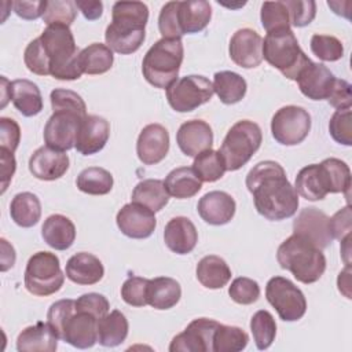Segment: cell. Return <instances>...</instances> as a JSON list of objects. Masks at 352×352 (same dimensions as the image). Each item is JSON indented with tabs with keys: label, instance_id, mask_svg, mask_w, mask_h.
<instances>
[{
	"label": "cell",
	"instance_id": "30bf717a",
	"mask_svg": "<svg viewBox=\"0 0 352 352\" xmlns=\"http://www.w3.org/2000/svg\"><path fill=\"white\" fill-rule=\"evenodd\" d=\"M267 301L285 322H296L305 315L307 300L304 293L287 278L274 276L265 286Z\"/></svg>",
	"mask_w": 352,
	"mask_h": 352
},
{
	"label": "cell",
	"instance_id": "e7e4bbea",
	"mask_svg": "<svg viewBox=\"0 0 352 352\" xmlns=\"http://www.w3.org/2000/svg\"><path fill=\"white\" fill-rule=\"evenodd\" d=\"M1 242V271H7L8 268H11L15 263V250L14 248L4 239H0Z\"/></svg>",
	"mask_w": 352,
	"mask_h": 352
},
{
	"label": "cell",
	"instance_id": "681fc988",
	"mask_svg": "<svg viewBox=\"0 0 352 352\" xmlns=\"http://www.w3.org/2000/svg\"><path fill=\"white\" fill-rule=\"evenodd\" d=\"M351 107L340 109L331 116L329 122V132L331 138L344 146L352 144V125H351Z\"/></svg>",
	"mask_w": 352,
	"mask_h": 352
},
{
	"label": "cell",
	"instance_id": "6da1fadb",
	"mask_svg": "<svg viewBox=\"0 0 352 352\" xmlns=\"http://www.w3.org/2000/svg\"><path fill=\"white\" fill-rule=\"evenodd\" d=\"M245 183L253 195L256 210L267 220L279 221L296 214L298 194L280 164L271 160L256 164L246 175Z\"/></svg>",
	"mask_w": 352,
	"mask_h": 352
},
{
	"label": "cell",
	"instance_id": "11a10c76",
	"mask_svg": "<svg viewBox=\"0 0 352 352\" xmlns=\"http://www.w3.org/2000/svg\"><path fill=\"white\" fill-rule=\"evenodd\" d=\"M50 99H51L52 110L65 109V110H72V111H77L82 116H87L85 102L77 92H74L72 89L56 88L51 92Z\"/></svg>",
	"mask_w": 352,
	"mask_h": 352
},
{
	"label": "cell",
	"instance_id": "60d3db41",
	"mask_svg": "<svg viewBox=\"0 0 352 352\" xmlns=\"http://www.w3.org/2000/svg\"><path fill=\"white\" fill-rule=\"evenodd\" d=\"M249 336L245 330L236 326L220 324L216 327L212 340L213 352H239L246 348Z\"/></svg>",
	"mask_w": 352,
	"mask_h": 352
},
{
	"label": "cell",
	"instance_id": "74e56055",
	"mask_svg": "<svg viewBox=\"0 0 352 352\" xmlns=\"http://www.w3.org/2000/svg\"><path fill=\"white\" fill-rule=\"evenodd\" d=\"M294 190L308 201H320L329 194L324 187L319 164H311L300 169L296 176Z\"/></svg>",
	"mask_w": 352,
	"mask_h": 352
},
{
	"label": "cell",
	"instance_id": "8992f818",
	"mask_svg": "<svg viewBox=\"0 0 352 352\" xmlns=\"http://www.w3.org/2000/svg\"><path fill=\"white\" fill-rule=\"evenodd\" d=\"M263 58L289 80H297L300 72L311 62L292 29L268 32L263 40Z\"/></svg>",
	"mask_w": 352,
	"mask_h": 352
},
{
	"label": "cell",
	"instance_id": "9c48e42d",
	"mask_svg": "<svg viewBox=\"0 0 352 352\" xmlns=\"http://www.w3.org/2000/svg\"><path fill=\"white\" fill-rule=\"evenodd\" d=\"M213 94V84L209 78L199 74L182 77L166 88L168 103L179 113H188L208 103Z\"/></svg>",
	"mask_w": 352,
	"mask_h": 352
},
{
	"label": "cell",
	"instance_id": "03108f58",
	"mask_svg": "<svg viewBox=\"0 0 352 352\" xmlns=\"http://www.w3.org/2000/svg\"><path fill=\"white\" fill-rule=\"evenodd\" d=\"M337 285H338V290L346 297L351 298V265H345V268L338 274V279H337Z\"/></svg>",
	"mask_w": 352,
	"mask_h": 352
},
{
	"label": "cell",
	"instance_id": "94428289",
	"mask_svg": "<svg viewBox=\"0 0 352 352\" xmlns=\"http://www.w3.org/2000/svg\"><path fill=\"white\" fill-rule=\"evenodd\" d=\"M12 8L18 16L22 19H37L44 15L47 8V0L38 1H14Z\"/></svg>",
	"mask_w": 352,
	"mask_h": 352
},
{
	"label": "cell",
	"instance_id": "5b68a950",
	"mask_svg": "<svg viewBox=\"0 0 352 352\" xmlns=\"http://www.w3.org/2000/svg\"><path fill=\"white\" fill-rule=\"evenodd\" d=\"M183 56L184 48L180 38L158 40L143 58V77L155 88L170 87L177 80Z\"/></svg>",
	"mask_w": 352,
	"mask_h": 352
},
{
	"label": "cell",
	"instance_id": "bcb514c9",
	"mask_svg": "<svg viewBox=\"0 0 352 352\" xmlns=\"http://www.w3.org/2000/svg\"><path fill=\"white\" fill-rule=\"evenodd\" d=\"M309 45L312 54L324 62H336L344 55L342 43L334 36L314 34Z\"/></svg>",
	"mask_w": 352,
	"mask_h": 352
},
{
	"label": "cell",
	"instance_id": "e0dca14e",
	"mask_svg": "<svg viewBox=\"0 0 352 352\" xmlns=\"http://www.w3.org/2000/svg\"><path fill=\"white\" fill-rule=\"evenodd\" d=\"M78 349H87L98 342V318L85 311H77L66 320L62 338Z\"/></svg>",
	"mask_w": 352,
	"mask_h": 352
},
{
	"label": "cell",
	"instance_id": "ffe728a7",
	"mask_svg": "<svg viewBox=\"0 0 352 352\" xmlns=\"http://www.w3.org/2000/svg\"><path fill=\"white\" fill-rule=\"evenodd\" d=\"M110 136V124L106 118L91 114L87 116L78 128L74 148L82 155L99 153Z\"/></svg>",
	"mask_w": 352,
	"mask_h": 352
},
{
	"label": "cell",
	"instance_id": "484cf974",
	"mask_svg": "<svg viewBox=\"0 0 352 352\" xmlns=\"http://www.w3.org/2000/svg\"><path fill=\"white\" fill-rule=\"evenodd\" d=\"M58 340V336L48 323L37 322L19 333L16 338V349L19 352H55Z\"/></svg>",
	"mask_w": 352,
	"mask_h": 352
},
{
	"label": "cell",
	"instance_id": "7402d4cb",
	"mask_svg": "<svg viewBox=\"0 0 352 352\" xmlns=\"http://www.w3.org/2000/svg\"><path fill=\"white\" fill-rule=\"evenodd\" d=\"M69 157L65 151L54 150L48 146L38 147L29 160L30 173L40 180H56L69 169Z\"/></svg>",
	"mask_w": 352,
	"mask_h": 352
},
{
	"label": "cell",
	"instance_id": "ba28073f",
	"mask_svg": "<svg viewBox=\"0 0 352 352\" xmlns=\"http://www.w3.org/2000/svg\"><path fill=\"white\" fill-rule=\"evenodd\" d=\"M23 282L26 290L38 297H47L60 290L65 274L60 270L58 256L51 252L34 253L28 260Z\"/></svg>",
	"mask_w": 352,
	"mask_h": 352
},
{
	"label": "cell",
	"instance_id": "603a6c76",
	"mask_svg": "<svg viewBox=\"0 0 352 352\" xmlns=\"http://www.w3.org/2000/svg\"><path fill=\"white\" fill-rule=\"evenodd\" d=\"M235 201L226 191H209L197 205L201 219L212 226H223L231 221L235 214Z\"/></svg>",
	"mask_w": 352,
	"mask_h": 352
},
{
	"label": "cell",
	"instance_id": "f35d334b",
	"mask_svg": "<svg viewBox=\"0 0 352 352\" xmlns=\"http://www.w3.org/2000/svg\"><path fill=\"white\" fill-rule=\"evenodd\" d=\"M327 192H346L351 187L349 166L338 158H326L319 164Z\"/></svg>",
	"mask_w": 352,
	"mask_h": 352
},
{
	"label": "cell",
	"instance_id": "9f6ffc18",
	"mask_svg": "<svg viewBox=\"0 0 352 352\" xmlns=\"http://www.w3.org/2000/svg\"><path fill=\"white\" fill-rule=\"evenodd\" d=\"M110 304L103 294L99 293H85L76 300V309L85 311L100 319L109 312Z\"/></svg>",
	"mask_w": 352,
	"mask_h": 352
},
{
	"label": "cell",
	"instance_id": "7bdbcfd3",
	"mask_svg": "<svg viewBox=\"0 0 352 352\" xmlns=\"http://www.w3.org/2000/svg\"><path fill=\"white\" fill-rule=\"evenodd\" d=\"M250 330L256 346L260 351L268 349L276 336V323L274 316L265 309L257 311L250 319Z\"/></svg>",
	"mask_w": 352,
	"mask_h": 352
},
{
	"label": "cell",
	"instance_id": "d590c367",
	"mask_svg": "<svg viewBox=\"0 0 352 352\" xmlns=\"http://www.w3.org/2000/svg\"><path fill=\"white\" fill-rule=\"evenodd\" d=\"M169 201L165 184L160 179H146L139 182L132 191V202L140 204L150 210L160 212Z\"/></svg>",
	"mask_w": 352,
	"mask_h": 352
},
{
	"label": "cell",
	"instance_id": "4316f807",
	"mask_svg": "<svg viewBox=\"0 0 352 352\" xmlns=\"http://www.w3.org/2000/svg\"><path fill=\"white\" fill-rule=\"evenodd\" d=\"M44 242L55 250L69 249L76 239V227L73 221L63 214H51L41 227Z\"/></svg>",
	"mask_w": 352,
	"mask_h": 352
},
{
	"label": "cell",
	"instance_id": "be15d7a7",
	"mask_svg": "<svg viewBox=\"0 0 352 352\" xmlns=\"http://www.w3.org/2000/svg\"><path fill=\"white\" fill-rule=\"evenodd\" d=\"M77 8L82 12V15L88 21H95L100 18L103 12V3L102 1H94V0H77L76 1Z\"/></svg>",
	"mask_w": 352,
	"mask_h": 352
},
{
	"label": "cell",
	"instance_id": "ee69618b",
	"mask_svg": "<svg viewBox=\"0 0 352 352\" xmlns=\"http://www.w3.org/2000/svg\"><path fill=\"white\" fill-rule=\"evenodd\" d=\"M261 25L265 32L290 29L289 11L285 6V1H265L261 6Z\"/></svg>",
	"mask_w": 352,
	"mask_h": 352
},
{
	"label": "cell",
	"instance_id": "5bb4252c",
	"mask_svg": "<svg viewBox=\"0 0 352 352\" xmlns=\"http://www.w3.org/2000/svg\"><path fill=\"white\" fill-rule=\"evenodd\" d=\"M116 221L120 231L128 238L133 239L148 238L157 226L154 212L136 202L124 205L118 210Z\"/></svg>",
	"mask_w": 352,
	"mask_h": 352
},
{
	"label": "cell",
	"instance_id": "e575fe53",
	"mask_svg": "<svg viewBox=\"0 0 352 352\" xmlns=\"http://www.w3.org/2000/svg\"><path fill=\"white\" fill-rule=\"evenodd\" d=\"M248 84L245 78L230 70L217 72L213 76V91L224 104L241 102L246 95Z\"/></svg>",
	"mask_w": 352,
	"mask_h": 352
},
{
	"label": "cell",
	"instance_id": "f546056e",
	"mask_svg": "<svg viewBox=\"0 0 352 352\" xmlns=\"http://www.w3.org/2000/svg\"><path fill=\"white\" fill-rule=\"evenodd\" d=\"M182 297L180 283L169 276H157L148 279L147 304L155 309H169L175 307Z\"/></svg>",
	"mask_w": 352,
	"mask_h": 352
},
{
	"label": "cell",
	"instance_id": "9a60e30c",
	"mask_svg": "<svg viewBox=\"0 0 352 352\" xmlns=\"http://www.w3.org/2000/svg\"><path fill=\"white\" fill-rule=\"evenodd\" d=\"M230 58L243 69L257 67L263 62V38L249 28L236 30L230 40Z\"/></svg>",
	"mask_w": 352,
	"mask_h": 352
},
{
	"label": "cell",
	"instance_id": "44dd1931",
	"mask_svg": "<svg viewBox=\"0 0 352 352\" xmlns=\"http://www.w3.org/2000/svg\"><path fill=\"white\" fill-rule=\"evenodd\" d=\"M176 143L187 157H197L205 150L212 148L213 132L204 120H190L180 125L176 133Z\"/></svg>",
	"mask_w": 352,
	"mask_h": 352
},
{
	"label": "cell",
	"instance_id": "7a4b0ae2",
	"mask_svg": "<svg viewBox=\"0 0 352 352\" xmlns=\"http://www.w3.org/2000/svg\"><path fill=\"white\" fill-rule=\"evenodd\" d=\"M148 8L142 1H117L111 8V22L106 28V45L118 54L136 52L144 41Z\"/></svg>",
	"mask_w": 352,
	"mask_h": 352
},
{
	"label": "cell",
	"instance_id": "d4e9b609",
	"mask_svg": "<svg viewBox=\"0 0 352 352\" xmlns=\"http://www.w3.org/2000/svg\"><path fill=\"white\" fill-rule=\"evenodd\" d=\"M65 274L72 282L88 286L102 280L104 268L96 256L88 252H80L67 260Z\"/></svg>",
	"mask_w": 352,
	"mask_h": 352
},
{
	"label": "cell",
	"instance_id": "f907efd6",
	"mask_svg": "<svg viewBox=\"0 0 352 352\" xmlns=\"http://www.w3.org/2000/svg\"><path fill=\"white\" fill-rule=\"evenodd\" d=\"M147 285L148 279L131 275L121 286L122 300L132 307L147 305Z\"/></svg>",
	"mask_w": 352,
	"mask_h": 352
},
{
	"label": "cell",
	"instance_id": "f6af8a7d",
	"mask_svg": "<svg viewBox=\"0 0 352 352\" xmlns=\"http://www.w3.org/2000/svg\"><path fill=\"white\" fill-rule=\"evenodd\" d=\"M76 1L72 0H51L47 1V8L43 15V21L48 25L62 23L70 26L77 16Z\"/></svg>",
	"mask_w": 352,
	"mask_h": 352
},
{
	"label": "cell",
	"instance_id": "8fae6325",
	"mask_svg": "<svg viewBox=\"0 0 352 352\" xmlns=\"http://www.w3.org/2000/svg\"><path fill=\"white\" fill-rule=\"evenodd\" d=\"M311 131V116L300 106L280 107L271 120L274 139L283 146L300 144Z\"/></svg>",
	"mask_w": 352,
	"mask_h": 352
},
{
	"label": "cell",
	"instance_id": "d6986e66",
	"mask_svg": "<svg viewBox=\"0 0 352 352\" xmlns=\"http://www.w3.org/2000/svg\"><path fill=\"white\" fill-rule=\"evenodd\" d=\"M296 81L304 96L312 100H323L329 98L336 76L324 65L311 60L300 72Z\"/></svg>",
	"mask_w": 352,
	"mask_h": 352
},
{
	"label": "cell",
	"instance_id": "7dc6e473",
	"mask_svg": "<svg viewBox=\"0 0 352 352\" xmlns=\"http://www.w3.org/2000/svg\"><path fill=\"white\" fill-rule=\"evenodd\" d=\"M23 62L26 67L37 74V76H48L50 74V60L44 51L40 37L32 40L23 52Z\"/></svg>",
	"mask_w": 352,
	"mask_h": 352
},
{
	"label": "cell",
	"instance_id": "6f0895ef",
	"mask_svg": "<svg viewBox=\"0 0 352 352\" xmlns=\"http://www.w3.org/2000/svg\"><path fill=\"white\" fill-rule=\"evenodd\" d=\"M329 228L333 239L341 241L352 231V212L351 206L346 205L345 208L336 212L331 217H329Z\"/></svg>",
	"mask_w": 352,
	"mask_h": 352
},
{
	"label": "cell",
	"instance_id": "816d5d0a",
	"mask_svg": "<svg viewBox=\"0 0 352 352\" xmlns=\"http://www.w3.org/2000/svg\"><path fill=\"white\" fill-rule=\"evenodd\" d=\"M179 1H168L160 11L158 29L162 38H180L183 32L177 19Z\"/></svg>",
	"mask_w": 352,
	"mask_h": 352
},
{
	"label": "cell",
	"instance_id": "1f68e13d",
	"mask_svg": "<svg viewBox=\"0 0 352 352\" xmlns=\"http://www.w3.org/2000/svg\"><path fill=\"white\" fill-rule=\"evenodd\" d=\"M128 319L125 315L114 309L98 319V342L103 346L113 348L122 344L128 336Z\"/></svg>",
	"mask_w": 352,
	"mask_h": 352
},
{
	"label": "cell",
	"instance_id": "6125c7cd",
	"mask_svg": "<svg viewBox=\"0 0 352 352\" xmlns=\"http://www.w3.org/2000/svg\"><path fill=\"white\" fill-rule=\"evenodd\" d=\"M0 176H1V192H4L15 173L16 169V162L14 153L0 148Z\"/></svg>",
	"mask_w": 352,
	"mask_h": 352
},
{
	"label": "cell",
	"instance_id": "7c38bea8",
	"mask_svg": "<svg viewBox=\"0 0 352 352\" xmlns=\"http://www.w3.org/2000/svg\"><path fill=\"white\" fill-rule=\"evenodd\" d=\"M87 116L65 109L54 110L44 126L43 136L45 146L58 151H67L73 148L76 146L80 124Z\"/></svg>",
	"mask_w": 352,
	"mask_h": 352
},
{
	"label": "cell",
	"instance_id": "f1b7e54d",
	"mask_svg": "<svg viewBox=\"0 0 352 352\" xmlns=\"http://www.w3.org/2000/svg\"><path fill=\"white\" fill-rule=\"evenodd\" d=\"M10 99L15 109L25 117L37 116L43 110L41 92L30 80H14L10 84Z\"/></svg>",
	"mask_w": 352,
	"mask_h": 352
},
{
	"label": "cell",
	"instance_id": "003e7915",
	"mask_svg": "<svg viewBox=\"0 0 352 352\" xmlns=\"http://www.w3.org/2000/svg\"><path fill=\"white\" fill-rule=\"evenodd\" d=\"M341 254H342V258H344L345 264H346V265H351V264H349V254H351V234L341 239Z\"/></svg>",
	"mask_w": 352,
	"mask_h": 352
},
{
	"label": "cell",
	"instance_id": "f5cc1de1",
	"mask_svg": "<svg viewBox=\"0 0 352 352\" xmlns=\"http://www.w3.org/2000/svg\"><path fill=\"white\" fill-rule=\"evenodd\" d=\"M76 309V301L70 298H63L56 302H54L48 312H47V323L51 326L54 333L58 336V338H62V330L69 319V316Z\"/></svg>",
	"mask_w": 352,
	"mask_h": 352
},
{
	"label": "cell",
	"instance_id": "4fadbf2b",
	"mask_svg": "<svg viewBox=\"0 0 352 352\" xmlns=\"http://www.w3.org/2000/svg\"><path fill=\"white\" fill-rule=\"evenodd\" d=\"M219 322L209 318H198L188 323L180 334L170 341V352H213L212 340Z\"/></svg>",
	"mask_w": 352,
	"mask_h": 352
},
{
	"label": "cell",
	"instance_id": "4dcf8cb0",
	"mask_svg": "<svg viewBox=\"0 0 352 352\" xmlns=\"http://www.w3.org/2000/svg\"><path fill=\"white\" fill-rule=\"evenodd\" d=\"M197 279L206 289H221L231 279V270L224 258L209 254L197 264Z\"/></svg>",
	"mask_w": 352,
	"mask_h": 352
},
{
	"label": "cell",
	"instance_id": "2e32d148",
	"mask_svg": "<svg viewBox=\"0 0 352 352\" xmlns=\"http://www.w3.org/2000/svg\"><path fill=\"white\" fill-rule=\"evenodd\" d=\"M293 234H298L311 241L319 249L327 248L333 236L329 228V217L316 208H304L293 221Z\"/></svg>",
	"mask_w": 352,
	"mask_h": 352
},
{
	"label": "cell",
	"instance_id": "d6a6232c",
	"mask_svg": "<svg viewBox=\"0 0 352 352\" xmlns=\"http://www.w3.org/2000/svg\"><path fill=\"white\" fill-rule=\"evenodd\" d=\"M165 188L169 195L177 199L191 198L202 188L201 179L195 175L192 168L179 166L168 173L164 180Z\"/></svg>",
	"mask_w": 352,
	"mask_h": 352
},
{
	"label": "cell",
	"instance_id": "db71d44e",
	"mask_svg": "<svg viewBox=\"0 0 352 352\" xmlns=\"http://www.w3.org/2000/svg\"><path fill=\"white\" fill-rule=\"evenodd\" d=\"M285 6L289 11L290 26L302 28L309 25L316 15V3L312 0H286Z\"/></svg>",
	"mask_w": 352,
	"mask_h": 352
},
{
	"label": "cell",
	"instance_id": "c3c4849f",
	"mask_svg": "<svg viewBox=\"0 0 352 352\" xmlns=\"http://www.w3.org/2000/svg\"><path fill=\"white\" fill-rule=\"evenodd\" d=\"M228 294L232 301L242 305L253 304L260 297V286L254 279L239 276L231 282L228 287Z\"/></svg>",
	"mask_w": 352,
	"mask_h": 352
},
{
	"label": "cell",
	"instance_id": "52a82bcc",
	"mask_svg": "<svg viewBox=\"0 0 352 352\" xmlns=\"http://www.w3.org/2000/svg\"><path fill=\"white\" fill-rule=\"evenodd\" d=\"M263 142L261 128L250 121L241 120L227 132L219 153L221 154L227 170L241 169L260 148Z\"/></svg>",
	"mask_w": 352,
	"mask_h": 352
},
{
	"label": "cell",
	"instance_id": "83f0119b",
	"mask_svg": "<svg viewBox=\"0 0 352 352\" xmlns=\"http://www.w3.org/2000/svg\"><path fill=\"white\" fill-rule=\"evenodd\" d=\"M212 18V7L205 0L179 1L177 19L183 34L198 33L204 30Z\"/></svg>",
	"mask_w": 352,
	"mask_h": 352
},
{
	"label": "cell",
	"instance_id": "3957f363",
	"mask_svg": "<svg viewBox=\"0 0 352 352\" xmlns=\"http://www.w3.org/2000/svg\"><path fill=\"white\" fill-rule=\"evenodd\" d=\"M276 260L280 268L290 271L298 282L305 285L319 280L326 270L322 249L298 234L290 235L279 245Z\"/></svg>",
	"mask_w": 352,
	"mask_h": 352
},
{
	"label": "cell",
	"instance_id": "b9f144b4",
	"mask_svg": "<svg viewBox=\"0 0 352 352\" xmlns=\"http://www.w3.org/2000/svg\"><path fill=\"white\" fill-rule=\"evenodd\" d=\"M192 169L201 182H216L223 177L226 169L224 160L219 150H205L198 154L192 162Z\"/></svg>",
	"mask_w": 352,
	"mask_h": 352
},
{
	"label": "cell",
	"instance_id": "91938a15",
	"mask_svg": "<svg viewBox=\"0 0 352 352\" xmlns=\"http://www.w3.org/2000/svg\"><path fill=\"white\" fill-rule=\"evenodd\" d=\"M327 102L336 107L340 109H349L352 106V92H351V84L345 80L336 78L334 85L331 88V92L327 98Z\"/></svg>",
	"mask_w": 352,
	"mask_h": 352
},
{
	"label": "cell",
	"instance_id": "ac0fdd59",
	"mask_svg": "<svg viewBox=\"0 0 352 352\" xmlns=\"http://www.w3.org/2000/svg\"><path fill=\"white\" fill-rule=\"evenodd\" d=\"M169 151V133L161 124L146 125L136 142V154L144 165L161 162Z\"/></svg>",
	"mask_w": 352,
	"mask_h": 352
},
{
	"label": "cell",
	"instance_id": "277c9868",
	"mask_svg": "<svg viewBox=\"0 0 352 352\" xmlns=\"http://www.w3.org/2000/svg\"><path fill=\"white\" fill-rule=\"evenodd\" d=\"M41 44L50 60V74L56 80H77L82 70L74 36L69 26L62 23L48 25L40 36Z\"/></svg>",
	"mask_w": 352,
	"mask_h": 352
},
{
	"label": "cell",
	"instance_id": "836d02e7",
	"mask_svg": "<svg viewBox=\"0 0 352 352\" xmlns=\"http://www.w3.org/2000/svg\"><path fill=\"white\" fill-rule=\"evenodd\" d=\"M10 216L19 227L29 228L36 226L41 217L38 197L29 191L16 194L10 204Z\"/></svg>",
	"mask_w": 352,
	"mask_h": 352
},
{
	"label": "cell",
	"instance_id": "cb8c5ba5",
	"mask_svg": "<svg viewBox=\"0 0 352 352\" xmlns=\"http://www.w3.org/2000/svg\"><path fill=\"white\" fill-rule=\"evenodd\" d=\"M164 241L176 254H188L198 242V231L194 223L184 216L170 219L164 230Z\"/></svg>",
	"mask_w": 352,
	"mask_h": 352
},
{
	"label": "cell",
	"instance_id": "ab89813d",
	"mask_svg": "<svg viewBox=\"0 0 352 352\" xmlns=\"http://www.w3.org/2000/svg\"><path fill=\"white\" fill-rule=\"evenodd\" d=\"M113 175L100 166H89L77 176V188L89 195H104L113 188Z\"/></svg>",
	"mask_w": 352,
	"mask_h": 352
},
{
	"label": "cell",
	"instance_id": "680465c9",
	"mask_svg": "<svg viewBox=\"0 0 352 352\" xmlns=\"http://www.w3.org/2000/svg\"><path fill=\"white\" fill-rule=\"evenodd\" d=\"M21 140V128L12 118H0V148L14 153Z\"/></svg>",
	"mask_w": 352,
	"mask_h": 352
},
{
	"label": "cell",
	"instance_id": "8d00e7d4",
	"mask_svg": "<svg viewBox=\"0 0 352 352\" xmlns=\"http://www.w3.org/2000/svg\"><path fill=\"white\" fill-rule=\"evenodd\" d=\"M113 62V51L102 43H92L78 54L80 67L87 74H103L111 69Z\"/></svg>",
	"mask_w": 352,
	"mask_h": 352
}]
</instances>
